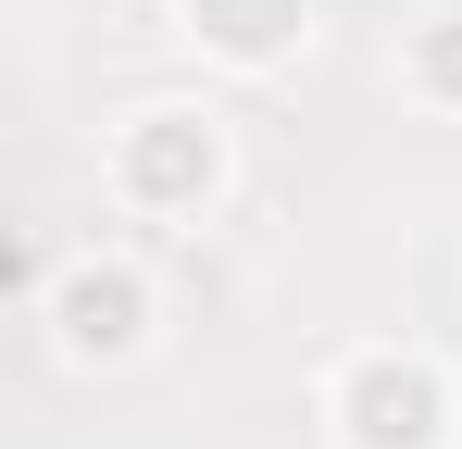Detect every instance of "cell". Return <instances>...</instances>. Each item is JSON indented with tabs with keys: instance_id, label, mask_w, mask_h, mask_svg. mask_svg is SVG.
<instances>
[{
	"instance_id": "obj_1",
	"label": "cell",
	"mask_w": 462,
	"mask_h": 449,
	"mask_svg": "<svg viewBox=\"0 0 462 449\" xmlns=\"http://www.w3.org/2000/svg\"><path fill=\"white\" fill-rule=\"evenodd\" d=\"M237 188V125L213 100H138L100 150V200L125 224H200Z\"/></svg>"
},
{
	"instance_id": "obj_2",
	"label": "cell",
	"mask_w": 462,
	"mask_h": 449,
	"mask_svg": "<svg viewBox=\"0 0 462 449\" xmlns=\"http://www.w3.org/2000/svg\"><path fill=\"white\" fill-rule=\"evenodd\" d=\"M325 437L337 449H450L462 437V374L412 337H363L325 362Z\"/></svg>"
},
{
	"instance_id": "obj_3",
	"label": "cell",
	"mask_w": 462,
	"mask_h": 449,
	"mask_svg": "<svg viewBox=\"0 0 462 449\" xmlns=\"http://www.w3.org/2000/svg\"><path fill=\"white\" fill-rule=\"evenodd\" d=\"M38 325H51V362L113 374V362H138V350L162 337V288H151V262H138V250L88 237V250H63V262H51Z\"/></svg>"
},
{
	"instance_id": "obj_4",
	"label": "cell",
	"mask_w": 462,
	"mask_h": 449,
	"mask_svg": "<svg viewBox=\"0 0 462 449\" xmlns=\"http://www.w3.org/2000/svg\"><path fill=\"white\" fill-rule=\"evenodd\" d=\"M175 38L226 75H275L312 50V0H175Z\"/></svg>"
},
{
	"instance_id": "obj_5",
	"label": "cell",
	"mask_w": 462,
	"mask_h": 449,
	"mask_svg": "<svg viewBox=\"0 0 462 449\" xmlns=\"http://www.w3.org/2000/svg\"><path fill=\"white\" fill-rule=\"evenodd\" d=\"M400 100H412V113H438V125H462V13L400 25Z\"/></svg>"
}]
</instances>
